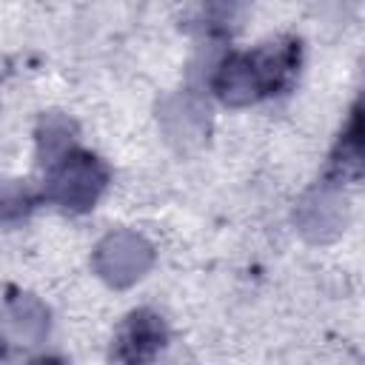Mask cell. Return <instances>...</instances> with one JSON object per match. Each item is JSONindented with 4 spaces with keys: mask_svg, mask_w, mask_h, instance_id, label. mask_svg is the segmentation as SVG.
I'll return each mask as SVG.
<instances>
[{
    "mask_svg": "<svg viewBox=\"0 0 365 365\" xmlns=\"http://www.w3.org/2000/svg\"><path fill=\"white\" fill-rule=\"evenodd\" d=\"M302 46L285 34L251 51H231L214 71V94L228 106H248L291 91L299 74Z\"/></svg>",
    "mask_w": 365,
    "mask_h": 365,
    "instance_id": "obj_1",
    "label": "cell"
},
{
    "mask_svg": "<svg viewBox=\"0 0 365 365\" xmlns=\"http://www.w3.org/2000/svg\"><path fill=\"white\" fill-rule=\"evenodd\" d=\"M168 345V325L154 308H134L117 325L108 362L111 365H151Z\"/></svg>",
    "mask_w": 365,
    "mask_h": 365,
    "instance_id": "obj_3",
    "label": "cell"
},
{
    "mask_svg": "<svg viewBox=\"0 0 365 365\" xmlns=\"http://www.w3.org/2000/svg\"><path fill=\"white\" fill-rule=\"evenodd\" d=\"M29 365H68V362L60 359V356H37V359H31Z\"/></svg>",
    "mask_w": 365,
    "mask_h": 365,
    "instance_id": "obj_4",
    "label": "cell"
},
{
    "mask_svg": "<svg viewBox=\"0 0 365 365\" xmlns=\"http://www.w3.org/2000/svg\"><path fill=\"white\" fill-rule=\"evenodd\" d=\"M108 182V168L88 151H66L48 171L46 200L57 202L66 211H88Z\"/></svg>",
    "mask_w": 365,
    "mask_h": 365,
    "instance_id": "obj_2",
    "label": "cell"
}]
</instances>
